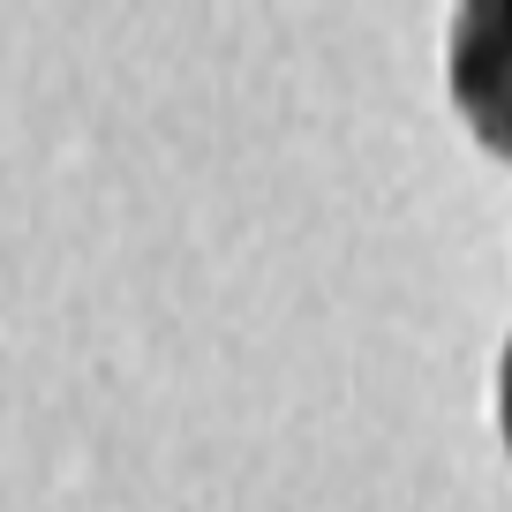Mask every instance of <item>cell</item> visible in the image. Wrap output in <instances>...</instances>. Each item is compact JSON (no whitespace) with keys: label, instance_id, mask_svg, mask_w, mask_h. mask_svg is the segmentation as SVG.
<instances>
[{"label":"cell","instance_id":"cell-1","mask_svg":"<svg viewBox=\"0 0 512 512\" xmlns=\"http://www.w3.org/2000/svg\"><path fill=\"white\" fill-rule=\"evenodd\" d=\"M445 83H452L460 121L497 159H512V0H467L452 16Z\"/></svg>","mask_w":512,"mask_h":512},{"label":"cell","instance_id":"cell-2","mask_svg":"<svg viewBox=\"0 0 512 512\" xmlns=\"http://www.w3.org/2000/svg\"><path fill=\"white\" fill-rule=\"evenodd\" d=\"M497 430H505V452H512V339H505V362H497Z\"/></svg>","mask_w":512,"mask_h":512}]
</instances>
